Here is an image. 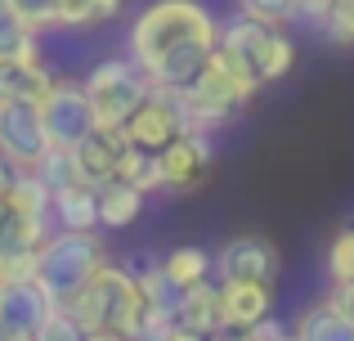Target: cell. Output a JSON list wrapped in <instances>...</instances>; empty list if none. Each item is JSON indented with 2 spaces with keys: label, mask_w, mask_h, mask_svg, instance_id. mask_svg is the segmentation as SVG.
Wrapping results in <instances>:
<instances>
[{
  "label": "cell",
  "mask_w": 354,
  "mask_h": 341,
  "mask_svg": "<svg viewBox=\"0 0 354 341\" xmlns=\"http://www.w3.org/2000/svg\"><path fill=\"white\" fill-rule=\"evenodd\" d=\"M216 59L251 86H269V81H283L296 68V45L278 23H260L251 14H238L229 23H220Z\"/></svg>",
  "instance_id": "cell-1"
},
{
  "label": "cell",
  "mask_w": 354,
  "mask_h": 341,
  "mask_svg": "<svg viewBox=\"0 0 354 341\" xmlns=\"http://www.w3.org/2000/svg\"><path fill=\"white\" fill-rule=\"evenodd\" d=\"M184 41H207L220 45V23L202 0H153L144 14L130 23L126 36V50L139 68H148L153 59H162L166 50Z\"/></svg>",
  "instance_id": "cell-2"
},
{
  "label": "cell",
  "mask_w": 354,
  "mask_h": 341,
  "mask_svg": "<svg viewBox=\"0 0 354 341\" xmlns=\"http://www.w3.org/2000/svg\"><path fill=\"white\" fill-rule=\"evenodd\" d=\"M108 265V247L99 229H54L41 243V283L54 301H68L86 283H95Z\"/></svg>",
  "instance_id": "cell-3"
},
{
  "label": "cell",
  "mask_w": 354,
  "mask_h": 341,
  "mask_svg": "<svg viewBox=\"0 0 354 341\" xmlns=\"http://www.w3.org/2000/svg\"><path fill=\"white\" fill-rule=\"evenodd\" d=\"M260 86H251V81H242L234 68H225V63L211 54L207 72H202L198 81H193L189 90H175L184 104V117H189V131H220V126H229L242 108L256 99Z\"/></svg>",
  "instance_id": "cell-4"
},
{
  "label": "cell",
  "mask_w": 354,
  "mask_h": 341,
  "mask_svg": "<svg viewBox=\"0 0 354 341\" xmlns=\"http://www.w3.org/2000/svg\"><path fill=\"white\" fill-rule=\"evenodd\" d=\"M86 90H90V104H95V122L121 131V126L148 104V95H153L157 86H153V77L126 54V59L95 63L90 77H86Z\"/></svg>",
  "instance_id": "cell-5"
},
{
  "label": "cell",
  "mask_w": 354,
  "mask_h": 341,
  "mask_svg": "<svg viewBox=\"0 0 354 341\" xmlns=\"http://www.w3.org/2000/svg\"><path fill=\"white\" fill-rule=\"evenodd\" d=\"M50 149L41 99H0V153L18 171H36Z\"/></svg>",
  "instance_id": "cell-6"
},
{
  "label": "cell",
  "mask_w": 354,
  "mask_h": 341,
  "mask_svg": "<svg viewBox=\"0 0 354 341\" xmlns=\"http://www.w3.org/2000/svg\"><path fill=\"white\" fill-rule=\"evenodd\" d=\"M41 113H45L50 144H59V149H77V144L99 126L86 81H68V77H59L50 86V95L41 99Z\"/></svg>",
  "instance_id": "cell-7"
},
{
  "label": "cell",
  "mask_w": 354,
  "mask_h": 341,
  "mask_svg": "<svg viewBox=\"0 0 354 341\" xmlns=\"http://www.w3.org/2000/svg\"><path fill=\"white\" fill-rule=\"evenodd\" d=\"M121 131H126V140L135 144V149L162 153V149H171L180 135H189V117H184V104H180L175 90H153L148 104L139 108Z\"/></svg>",
  "instance_id": "cell-8"
},
{
  "label": "cell",
  "mask_w": 354,
  "mask_h": 341,
  "mask_svg": "<svg viewBox=\"0 0 354 341\" xmlns=\"http://www.w3.org/2000/svg\"><path fill=\"white\" fill-rule=\"evenodd\" d=\"M216 274L220 283H278L283 274V252L269 243L265 234H234L216 252Z\"/></svg>",
  "instance_id": "cell-9"
},
{
  "label": "cell",
  "mask_w": 354,
  "mask_h": 341,
  "mask_svg": "<svg viewBox=\"0 0 354 341\" xmlns=\"http://www.w3.org/2000/svg\"><path fill=\"white\" fill-rule=\"evenodd\" d=\"M99 292H104V310H108V328H113L117 337H135L139 328H144V288H139L135 270H126V265H104V274H99Z\"/></svg>",
  "instance_id": "cell-10"
},
{
  "label": "cell",
  "mask_w": 354,
  "mask_h": 341,
  "mask_svg": "<svg viewBox=\"0 0 354 341\" xmlns=\"http://www.w3.org/2000/svg\"><path fill=\"white\" fill-rule=\"evenodd\" d=\"M211 171V135L207 131H189L162 149V175H166V189L171 193H189L207 180Z\"/></svg>",
  "instance_id": "cell-11"
},
{
  "label": "cell",
  "mask_w": 354,
  "mask_h": 341,
  "mask_svg": "<svg viewBox=\"0 0 354 341\" xmlns=\"http://www.w3.org/2000/svg\"><path fill=\"white\" fill-rule=\"evenodd\" d=\"M130 140L126 131H117V126H95V131L86 135V140L77 144V162H81V175H86V184H108L121 175V158H126Z\"/></svg>",
  "instance_id": "cell-12"
},
{
  "label": "cell",
  "mask_w": 354,
  "mask_h": 341,
  "mask_svg": "<svg viewBox=\"0 0 354 341\" xmlns=\"http://www.w3.org/2000/svg\"><path fill=\"white\" fill-rule=\"evenodd\" d=\"M211 54H216V45H207V41H184V45H175V50H166L162 59H153L144 72L153 77L157 90H189L193 81L207 72Z\"/></svg>",
  "instance_id": "cell-13"
},
{
  "label": "cell",
  "mask_w": 354,
  "mask_h": 341,
  "mask_svg": "<svg viewBox=\"0 0 354 341\" xmlns=\"http://www.w3.org/2000/svg\"><path fill=\"white\" fill-rule=\"evenodd\" d=\"M59 306V301L50 297V288H45L41 279L32 283H14V288H5V306H0V328L5 333H32L45 324V315Z\"/></svg>",
  "instance_id": "cell-14"
},
{
  "label": "cell",
  "mask_w": 354,
  "mask_h": 341,
  "mask_svg": "<svg viewBox=\"0 0 354 341\" xmlns=\"http://www.w3.org/2000/svg\"><path fill=\"white\" fill-rule=\"evenodd\" d=\"M175 324L193 328V333L202 337H220L229 333L225 324V292H220V283H193V288L180 292V306H175Z\"/></svg>",
  "instance_id": "cell-15"
},
{
  "label": "cell",
  "mask_w": 354,
  "mask_h": 341,
  "mask_svg": "<svg viewBox=\"0 0 354 341\" xmlns=\"http://www.w3.org/2000/svg\"><path fill=\"white\" fill-rule=\"evenodd\" d=\"M220 292H225V324L229 328H256L260 319L274 315V283H220Z\"/></svg>",
  "instance_id": "cell-16"
},
{
  "label": "cell",
  "mask_w": 354,
  "mask_h": 341,
  "mask_svg": "<svg viewBox=\"0 0 354 341\" xmlns=\"http://www.w3.org/2000/svg\"><path fill=\"white\" fill-rule=\"evenodd\" d=\"M54 81L41 59H0V99H45Z\"/></svg>",
  "instance_id": "cell-17"
},
{
  "label": "cell",
  "mask_w": 354,
  "mask_h": 341,
  "mask_svg": "<svg viewBox=\"0 0 354 341\" xmlns=\"http://www.w3.org/2000/svg\"><path fill=\"white\" fill-rule=\"evenodd\" d=\"M296 337L301 341H354V319L332 297H323V301H314V306L301 310Z\"/></svg>",
  "instance_id": "cell-18"
},
{
  "label": "cell",
  "mask_w": 354,
  "mask_h": 341,
  "mask_svg": "<svg viewBox=\"0 0 354 341\" xmlns=\"http://www.w3.org/2000/svg\"><path fill=\"white\" fill-rule=\"evenodd\" d=\"M54 229H104L95 184H72V189L54 193Z\"/></svg>",
  "instance_id": "cell-19"
},
{
  "label": "cell",
  "mask_w": 354,
  "mask_h": 341,
  "mask_svg": "<svg viewBox=\"0 0 354 341\" xmlns=\"http://www.w3.org/2000/svg\"><path fill=\"white\" fill-rule=\"evenodd\" d=\"M0 59H41V32L14 0H0Z\"/></svg>",
  "instance_id": "cell-20"
},
{
  "label": "cell",
  "mask_w": 354,
  "mask_h": 341,
  "mask_svg": "<svg viewBox=\"0 0 354 341\" xmlns=\"http://www.w3.org/2000/svg\"><path fill=\"white\" fill-rule=\"evenodd\" d=\"M144 189H135L130 180H108L99 184V216H104V229H130L139 216H144Z\"/></svg>",
  "instance_id": "cell-21"
},
{
  "label": "cell",
  "mask_w": 354,
  "mask_h": 341,
  "mask_svg": "<svg viewBox=\"0 0 354 341\" xmlns=\"http://www.w3.org/2000/svg\"><path fill=\"white\" fill-rule=\"evenodd\" d=\"M50 220H36L14 211L5 198H0V252H36V247L50 238Z\"/></svg>",
  "instance_id": "cell-22"
},
{
  "label": "cell",
  "mask_w": 354,
  "mask_h": 341,
  "mask_svg": "<svg viewBox=\"0 0 354 341\" xmlns=\"http://www.w3.org/2000/svg\"><path fill=\"white\" fill-rule=\"evenodd\" d=\"M162 265H166V274H171V283L180 292L193 288V283H207L211 274H216V256L202 252V247H175V252L162 256Z\"/></svg>",
  "instance_id": "cell-23"
},
{
  "label": "cell",
  "mask_w": 354,
  "mask_h": 341,
  "mask_svg": "<svg viewBox=\"0 0 354 341\" xmlns=\"http://www.w3.org/2000/svg\"><path fill=\"white\" fill-rule=\"evenodd\" d=\"M117 180H130L135 189H144V193H162L166 189L162 153H148V149H135V144H130L126 158H121V175H117Z\"/></svg>",
  "instance_id": "cell-24"
},
{
  "label": "cell",
  "mask_w": 354,
  "mask_h": 341,
  "mask_svg": "<svg viewBox=\"0 0 354 341\" xmlns=\"http://www.w3.org/2000/svg\"><path fill=\"white\" fill-rule=\"evenodd\" d=\"M36 175H41V180L50 184L54 193L72 189V184H86V175H81V162H77V149H59V144H54V149L41 158Z\"/></svg>",
  "instance_id": "cell-25"
},
{
  "label": "cell",
  "mask_w": 354,
  "mask_h": 341,
  "mask_svg": "<svg viewBox=\"0 0 354 341\" xmlns=\"http://www.w3.org/2000/svg\"><path fill=\"white\" fill-rule=\"evenodd\" d=\"M41 279V247L36 252H0V283L14 288V283H32Z\"/></svg>",
  "instance_id": "cell-26"
},
{
  "label": "cell",
  "mask_w": 354,
  "mask_h": 341,
  "mask_svg": "<svg viewBox=\"0 0 354 341\" xmlns=\"http://www.w3.org/2000/svg\"><path fill=\"white\" fill-rule=\"evenodd\" d=\"M328 279L332 283L354 279V225L341 229V234L328 243Z\"/></svg>",
  "instance_id": "cell-27"
},
{
  "label": "cell",
  "mask_w": 354,
  "mask_h": 341,
  "mask_svg": "<svg viewBox=\"0 0 354 341\" xmlns=\"http://www.w3.org/2000/svg\"><path fill=\"white\" fill-rule=\"evenodd\" d=\"M36 341H86V328H81L63 306H54L50 315H45V324L36 328Z\"/></svg>",
  "instance_id": "cell-28"
},
{
  "label": "cell",
  "mask_w": 354,
  "mask_h": 341,
  "mask_svg": "<svg viewBox=\"0 0 354 341\" xmlns=\"http://www.w3.org/2000/svg\"><path fill=\"white\" fill-rule=\"evenodd\" d=\"M238 9L260 18V23H278V27L296 18V0H238Z\"/></svg>",
  "instance_id": "cell-29"
},
{
  "label": "cell",
  "mask_w": 354,
  "mask_h": 341,
  "mask_svg": "<svg viewBox=\"0 0 354 341\" xmlns=\"http://www.w3.org/2000/svg\"><path fill=\"white\" fill-rule=\"evenodd\" d=\"M323 32H328V41H337V45H354V0H337V5H332Z\"/></svg>",
  "instance_id": "cell-30"
},
{
  "label": "cell",
  "mask_w": 354,
  "mask_h": 341,
  "mask_svg": "<svg viewBox=\"0 0 354 341\" xmlns=\"http://www.w3.org/2000/svg\"><path fill=\"white\" fill-rule=\"evenodd\" d=\"M14 5L23 9L27 18H32V27H36V32H54V27H63L59 5H54V0H14Z\"/></svg>",
  "instance_id": "cell-31"
},
{
  "label": "cell",
  "mask_w": 354,
  "mask_h": 341,
  "mask_svg": "<svg viewBox=\"0 0 354 341\" xmlns=\"http://www.w3.org/2000/svg\"><path fill=\"white\" fill-rule=\"evenodd\" d=\"M121 9H126V0H90V18L95 23H113V18H121Z\"/></svg>",
  "instance_id": "cell-32"
},
{
  "label": "cell",
  "mask_w": 354,
  "mask_h": 341,
  "mask_svg": "<svg viewBox=\"0 0 354 341\" xmlns=\"http://www.w3.org/2000/svg\"><path fill=\"white\" fill-rule=\"evenodd\" d=\"M332 301H337L341 310H346V315L354 319V279H346V283H332V292H328Z\"/></svg>",
  "instance_id": "cell-33"
},
{
  "label": "cell",
  "mask_w": 354,
  "mask_h": 341,
  "mask_svg": "<svg viewBox=\"0 0 354 341\" xmlns=\"http://www.w3.org/2000/svg\"><path fill=\"white\" fill-rule=\"evenodd\" d=\"M14 180H18V167L5 158V153H0V198H5V193L14 189Z\"/></svg>",
  "instance_id": "cell-34"
},
{
  "label": "cell",
  "mask_w": 354,
  "mask_h": 341,
  "mask_svg": "<svg viewBox=\"0 0 354 341\" xmlns=\"http://www.w3.org/2000/svg\"><path fill=\"white\" fill-rule=\"evenodd\" d=\"M166 341H211V337L193 333V328H184V324H171V328H166Z\"/></svg>",
  "instance_id": "cell-35"
},
{
  "label": "cell",
  "mask_w": 354,
  "mask_h": 341,
  "mask_svg": "<svg viewBox=\"0 0 354 341\" xmlns=\"http://www.w3.org/2000/svg\"><path fill=\"white\" fill-rule=\"evenodd\" d=\"M126 341H166V328H139V333L126 337Z\"/></svg>",
  "instance_id": "cell-36"
},
{
  "label": "cell",
  "mask_w": 354,
  "mask_h": 341,
  "mask_svg": "<svg viewBox=\"0 0 354 341\" xmlns=\"http://www.w3.org/2000/svg\"><path fill=\"white\" fill-rule=\"evenodd\" d=\"M86 341H126V337H117L113 328H99V333H86Z\"/></svg>",
  "instance_id": "cell-37"
},
{
  "label": "cell",
  "mask_w": 354,
  "mask_h": 341,
  "mask_svg": "<svg viewBox=\"0 0 354 341\" xmlns=\"http://www.w3.org/2000/svg\"><path fill=\"white\" fill-rule=\"evenodd\" d=\"M278 341H301V337H296V328H292V333H283V337H278Z\"/></svg>",
  "instance_id": "cell-38"
},
{
  "label": "cell",
  "mask_w": 354,
  "mask_h": 341,
  "mask_svg": "<svg viewBox=\"0 0 354 341\" xmlns=\"http://www.w3.org/2000/svg\"><path fill=\"white\" fill-rule=\"evenodd\" d=\"M0 306H5V283H0Z\"/></svg>",
  "instance_id": "cell-39"
}]
</instances>
